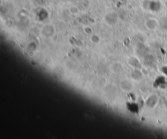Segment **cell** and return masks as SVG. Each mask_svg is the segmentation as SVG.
<instances>
[{
	"instance_id": "1",
	"label": "cell",
	"mask_w": 167,
	"mask_h": 139,
	"mask_svg": "<svg viewBox=\"0 0 167 139\" xmlns=\"http://www.w3.org/2000/svg\"><path fill=\"white\" fill-rule=\"evenodd\" d=\"M155 87L159 88L161 89H164L167 87V81L164 76H159L157 78L153 83Z\"/></svg>"
},
{
	"instance_id": "2",
	"label": "cell",
	"mask_w": 167,
	"mask_h": 139,
	"mask_svg": "<svg viewBox=\"0 0 167 139\" xmlns=\"http://www.w3.org/2000/svg\"><path fill=\"white\" fill-rule=\"evenodd\" d=\"M150 9L152 11L158 12L161 9V3L159 1H152L150 3Z\"/></svg>"
},
{
	"instance_id": "3",
	"label": "cell",
	"mask_w": 167,
	"mask_h": 139,
	"mask_svg": "<svg viewBox=\"0 0 167 139\" xmlns=\"http://www.w3.org/2000/svg\"><path fill=\"white\" fill-rule=\"evenodd\" d=\"M147 26L149 29L154 30L158 26V21H157L156 19L151 18L149 19L147 21Z\"/></svg>"
},
{
	"instance_id": "4",
	"label": "cell",
	"mask_w": 167,
	"mask_h": 139,
	"mask_svg": "<svg viewBox=\"0 0 167 139\" xmlns=\"http://www.w3.org/2000/svg\"><path fill=\"white\" fill-rule=\"evenodd\" d=\"M157 102H158V98H157L156 96L153 95L149 98L148 100H147V105H148V106L149 107H153L157 105Z\"/></svg>"
},
{
	"instance_id": "5",
	"label": "cell",
	"mask_w": 167,
	"mask_h": 139,
	"mask_svg": "<svg viewBox=\"0 0 167 139\" xmlns=\"http://www.w3.org/2000/svg\"><path fill=\"white\" fill-rule=\"evenodd\" d=\"M161 71L164 76L167 77V66H164L161 68Z\"/></svg>"
},
{
	"instance_id": "6",
	"label": "cell",
	"mask_w": 167,
	"mask_h": 139,
	"mask_svg": "<svg viewBox=\"0 0 167 139\" xmlns=\"http://www.w3.org/2000/svg\"><path fill=\"white\" fill-rule=\"evenodd\" d=\"M164 105H165V107H166V109H167V99L166 100V101H165V104H164Z\"/></svg>"
}]
</instances>
